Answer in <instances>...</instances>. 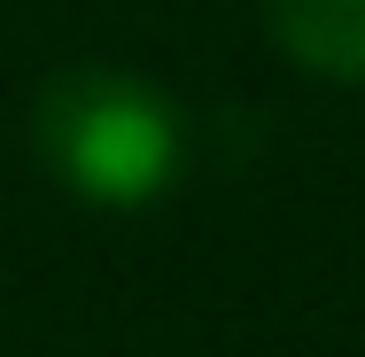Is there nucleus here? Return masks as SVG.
I'll use <instances>...</instances> for the list:
<instances>
[{
	"label": "nucleus",
	"mask_w": 365,
	"mask_h": 357,
	"mask_svg": "<svg viewBox=\"0 0 365 357\" xmlns=\"http://www.w3.org/2000/svg\"><path fill=\"white\" fill-rule=\"evenodd\" d=\"M31 148L93 210H148L179 179V109L140 71L86 63L47 78L31 109Z\"/></svg>",
	"instance_id": "nucleus-1"
},
{
	"label": "nucleus",
	"mask_w": 365,
	"mask_h": 357,
	"mask_svg": "<svg viewBox=\"0 0 365 357\" xmlns=\"http://www.w3.org/2000/svg\"><path fill=\"white\" fill-rule=\"evenodd\" d=\"M288 63L334 86H365V0H264Z\"/></svg>",
	"instance_id": "nucleus-2"
}]
</instances>
